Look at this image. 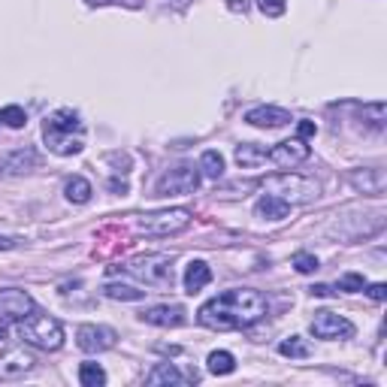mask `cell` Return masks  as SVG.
I'll return each mask as SVG.
<instances>
[{"label": "cell", "mask_w": 387, "mask_h": 387, "mask_svg": "<svg viewBox=\"0 0 387 387\" xmlns=\"http://www.w3.org/2000/svg\"><path fill=\"white\" fill-rule=\"evenodd\" d=\"M267 309H269V303L260 291L230 288V291L218 293V297H212L209 303H203L197 312V321L206 330L227 333V330H242V327L258 324L263 315H267Z\"/></svg>", "instance_id": "cell-1"}, {"label": "cell", "mask_w": 387, "mask_h": 387, "mask_svg": "<svg viewBox=\"0 0 387 387\" xmlns=\"http://www.w3.org/2000/svg\"><path fill=\"white\" fill-rule=\"evenodd\" d=\"M82 130L85 125L73 109H58L43 125V139L55 155H79L82 151Z\"/></svg>", "instance_id": "cell-2"}, {"label": "cell", "mask_w": 387, "mask_h": 387, "mask_svg": "<svg viewBox=\"0 0 387 387\" xmlns=\"http://www.w3.org/2000/svg\"><path fill=\"white\" fill-rule=\"evenodd\" d=\"M260 188L272 194V197L284 200L288 206H303V203L318 200L321 185L309 176H297V172H279V176H267L260 179Z\"/></svg>", "instance_id": "cell-3"}, {"label": "cell", "mask_w": 387, "mask_h": 387, "mask_svg": "<svg viewBox=\"0 0 387 387\" xmlns=\"http://www.w3.org/2000/svg\"><path fill=\"white\" fill-rule=\"evenodd\" d=\"M18 339L34 345L39 351H58L64 345V327H61V321L49 318V315L30 312L27 318L18 321Z\"/></svg>", "instance_id": "cell-4"}, {"label": "cell", "mask_w": 387, "mask_h": 387, "mask_svg": "<svg viewBox=\"0 0 387 387\" xmlns=\"http://www.w3.org/2000/svg\"><path fill=\"white\" fill-rule=\"evenodd\" d=\"M121 269L137 276L142 284H148V288H172V281H176L170 254H139V258L127 260Z\"/></svg>", "instance_id": "cell-5"}, {"label": "cell", "mask_w": 387, "mask_h": 387, "mask_svg": "<svg viewBox=\"0 0 387 387\" xmlns=\"http://www.w3.org/2000/svg\"><path fill=\"white\" fill-rule=\"evenodd\" d=\"M191 227V212L188 209H164L151 212L137 221V230L146 236H176V233Z\"/></svg>", "instance_id": "cell-6"}, {"label": "cell", "mask_w": 387, "mask_h": 387, "mask_svg": "<svg viewBox=\"0 0 387 387\" xmlns=\"http://www.w3.org/2000/svg\"><path fill=\"white\" fill-rule=\"evenodd\" d=\"M200 188V170L191 164H182L176 170L164 172L158 179V197H182V194H194Z\"/></svg>", "instance_id": "cell-7"}, {"label": "cell", "mask_w": 387, "mask_h": 387, "mask_svg": "<svg viewBox=\"0 0 387 387\" xmlns=\"http://www.w3.org/2000/svg\"><path fill=\"white\" fill-rule=\"evenodd\" d=\"M312 336L315 339H351L354 336V324L348 318H342V315H336V312H315V318H312Z\"/></svg>", "instance_id": "cell-8"}, {"label": "cell", "mask_w": 387, "mask_h": 387, "mask_svg": "<svg viewBox=\"0 0 387 387\" xmlns=\"http://www.w3.org/2000/svg\"><path fill=\"white\" fill-rule=\"evenodd\" d=\"M34 312V300H30L27 291L18 288H4L0 291V324H13L22 321Z\"/></svg>", "instance_id": "cell-9"}, {"label": "cell", "mask_w": 387, "mask_h": 387, "mask_svg": "<svg viewBox=\"0 0 387 387\" xmlns=\"http://www.w3.org/2000/svg\"><path fill=\"white\" fill-rule=\"evenodd\" d=\"M309 146H305V139H300V137H293V139H284V142H279V146H272V148H267V160H272L276 167H297V164H303V160H309Z\"/></svg>", "instance_id": "cell-10"}, {"label": "cell", "mask_w": 387, "mask_h": 387, "mask_svg": "<svg viewBox=\"0 0 387 387\" xmlns=\"http://www.w3.org/2000/svg\"><path fill=\"white\" fill-rule=\"evenodd\" d=\"M76 345L88 354H97V351H109L115 345V330L112 327H97V324H82L76 333Z\"/></svg>", "instance_id": "cell-11"}, {"label": "cell", "mask_w": 387, "mask_h": 387, "mask_svg": "<svg viewBox=\"0 0 387 387\" xmlns=\"http://www.w3.org/2000/svg\"><path fill=\"white\" fill-rule=\"evenodd\" d=\"M34 354L25 351V348H6L0 354V379L13 381V379H22L25 372L34 369Z\"/></svg>", "instance_id": "cell-12"}, {"label": "cell", "mask_w": 387, "mask_h": 387, "mask_svg": "<svg viewBox=\"0 0 387 387\" xmlns=\"http://www.w3.org/2000/svg\"><path fill=\"white\" fill-rule=\"evenodd\" d=\"M185 309L182 305H155V309H146L139 315L146 324H155V327H182L188 318H185Z\"/></svg>", "instance_id": "cell-13"}, {"label": "cell", "mask_w": 387, "mask_h": 387, "mask_svg": "<svg viewBox=\"0 0 387 387\" xmlns=\"http://www.w3.org/2000/svg\"><path fill=\"white\" fill-rule=\"evenodd\" d=\"M246 121L251 127H284V125H291V112L288 109H279V106H258V109H251Z\"/></svg>", "instance_id": "cell-14"}, {"label": "cell", "mask_w": 387, "mask_h": 387, "mask_svg": "<svg viewBox=\"0 0 387 387\" xmlns=\"http://www.w3.org/2000/svg\"><path fill=\"white\" fill-rule=\"evenodd\" d=\"M351 185L363 191V194H384V185H387V176H384V170L381 167H372V170H357V172H351Z\"/></svg>", "instance_id": "cell-15"}, {"label": "cell", "mask_w": 387, "mask_h": 387, "mask_svg": "<svg viewBox=\"0 0 387 387\" xmlns=\"http://www.w3.org/2000/svg\"><path fill=\"white\" fill-rule=\"evenodd\" d=\"M197 381V375H185L176 369V363H158L155 369L146 375V384H188Z\"/></svg>", "instance_id": "cell-16"}, {"label": "cell", "mask_w": 387, "mask_h": 387, "mask_svg": "<svg viewBox=\"0 0 387 387\" xmlns=\"http://www.w3.org/2000/svg\"><path fill=\"white\" fill-rule=\"evenodd\" d=\"M288 212H291L288 203L279 200V197H272V194H263V197L254 203V215L267 218V221H281V218H288Z\"/></svg>", "instance_id": "cell-17"}, {"label": "cell", "mask_w": 387, "mask_h": 387, "mask_svg": "<svg viewBox=\"0 0 387 387\" xmlns=\"http://www.w3.org/2000/svg\"><path fill=\"white\" fill-rule=\"evenodd\" d=\"M209 281H212V269H209V263H203V260H191V263H188V269H185V291H188V293H200Z\"/></svg>", "instance_id": "cell-18"}, {"label": "cell", "mask_w": 387, "mask_h": 387, "mask_svg": "<svg viewBox=\"0 0 387 387\" xmlns=\"http://www.w3.org/2000/svg\"><path fill=\"white\" fill-rule=\"evenodd\" d=\"M236 164L239 167H260L267 164V146H258V142H242L236 148Z\"/></svg>", "instance_id": "cell-19"}, {"label": "cell", "mask_w": 387, "mask_h": 387, "mask_svg": "<svg viewBox=\"0 0 387 387\" xmlns=\"http://www.w3.org/2000/svg\"><path fill=\"white\" fill-rule=\"evenodd\" d=\"M4 172H27L30 167H37V151L34 148H18L9 158H4Z\"/></svg>", "instance_id": "cell-20"}, {"label": "cell", "mask_w": 387, "mask_h": 387, "mask_svg": "<svg viewBox=\"0 0 387 387\" xmlns=\"http://www.w3.org/2000/svg\"><path fill=\"white\" fill-rule=\"evenodd\" d=\"M64 194H67V200L70 203H88L91 200V182L88 179H82V176H73L67 182V188H64Z\"/></svg>", "instance_id": "cell-21"}, {"label": "cell", "mask_w": 387, "mask_h": 387, "mask_svg": "<svg viewBox=\"0 0 387 387\" xmlns=\"http://www.w3.org/2000/svg\"><path fill=\"white\" fill-rule=\"evenodd\" d=\"M103 293L109 300H125V303H137V300H146V291L134 288V284H106Z\"/></svg>", "instance_id": "cell-22"}, {"label": "cell", "mask_w": 387, "mask_h": 387, "mask_svg": "<svg viewBox=\"0 0 387 387\" xmlns=\"http://www.w3.org/2000/svg\"><path fill=\"white\" fill-rule=\"evenodd\" d=\"M279 354L281 357H293V360H305L312 354V348L305 345V339H300V336H288L281 345H279Z\"/></svg>", "instance_id": "cell-23"}, {"label": "cell", "mask_w": 387, "mask_h": 387, "mask_svg": "<svg viewBox=\"0 0 387 387\" xmlns=\"http://www.w3.org/2000/svg\"><path fill=\"white\" fill-rule=\"evenodd\" d=\"M206 363H209V372L212 375H230L233 369H236V360H233L230 351H212Z\"/></svg>", "instance_id": "cell-24"}, {"label": "cell", "mask_w": 387, "mask_h": 387, "mask_svg": "<svg viewBox=\"0 0 387 387\" xmlns=\"http://www.w3.org/2000/svg\"><path fill=\"white\" fill-rule=\"evenodd\" d=\"M79 381L85 387H103L106 384V372L100 363H82L79 366Z\"/></svg>", "instance_id": "cell-25"}, {"label": "cell", "mask_w": 387, "mask_h": 387, "mask_svg": "<svg viewBox=\"0 0 387 387\" xmlns=\"http://www.w3.org/2000/svg\"><path fill=\"white\" fill-rule=\"evenodd\" d=\"M200 170H203V176H209V179H221L224 176V158L218 151H206V155L200 158Z\"/></svg>", "instance_id": "cell-26"}, {"label": "cell", "mask_w": 387, "mask_h": 387, "mask_svg": "<svg viewBox=\"0 0 387 387\" xmlns=\"http://www.w3.org/2000/svg\"><path fill=\"white\" fill-rule=\"evenodd\" d=\"M0 121H4L6 127H25L27 115H25L22 106H4V109H0Z\"/></svg>", "instance_id": "cell-27"}, {"label": "cell", "mask_w": 387, "mask_h": 387, "mask_svg": "<svg viewBox=\"0 0 387 387\" xmlns=\"http://www.w3.org/2000/svg\"><path fill=\"white\" fill-rule=\"evenodd\" d=\"M293 267H297V272H303V276H309V272L318 269V258H315V254L300 251L297 258H293Z\"/></svg>", "instance_id": "cell-28"}, {"label": "cell", "mask_w": 387, "mask_h": 387, "mask_svg": "<svg viewBox=\"0 0 387 387\" xmlns=\"http://www.w3.org/2000/svg\"><path fill=\"white\" fill-rule=\"evenodd\" d=\"M366 288L363 276H357V272H345V276L339 279V291H348V293H357Z\"/></svg>", "instance_id": "cell-29"}, {"label": "cell", "mask_w": 387, "mask_h": 387, "mask_svg": "<svg viewBox=\"0 0 387 387\" xmlns=\"http://www.w3.org/2000/svg\"><path fill=\"white\" fill-rule=\"evenodd\" d=\"M258 6H260V13L269 15V18H276V15L284 13V0H258Z\"/></svg>", "instance_id": "cell-30"}, {"label": "cell", "mask_w": 387, "mask_h": 387, "mask_svg": "<svg viewBox=\"0 0 387 387\" xmlns=\"http://www.w3.org/2000/svg\"><path fill=\"white\" fill-rule=\"evenodd\" d=\"M366 293H369V297H372L375 303H384V300H387V284L375 281V284H369V288H366Z\"/></svg>", "instance_id": "cell-31"}, {"label": "cell", "mask_w": 387, "mask_h": 387, "mask_svg": "<svg viewBox=\"0 0 387 387\" xmlns=\"http://www.w3.org/2000/svg\"><path fill=\"white\" fill-rule=\"evenodd\" d=\"M315 134V121H300L297 125V137L305 139V137H312Z\"/></svg>", "instance_id": "cell-32"}, {"label": "cell", "mask_w": 387, "mask_h": 387, "mask_svg": "<svg viewBox=\"0 0 387 387\" xmlns=\"http://www.w3.org/2000/svg\"><path fill=\"white\" fill-rule=\"evenodd\" d=\"M315 297H333V288H327V284H315V288H309Z\"/></svg>", "instance_id": "cell-33"}, {"label": "cell", "mask_w": 387, "mask_h": 387, "mask_svg": "<svg viewBox=\"0 0 387 387\" xmlns=\"http://www.w3.org/2000/svg\"><path fill=\"white\" fill-rule=\"evenodd\" d=\"M18 246V239H13V236H0V251H13Z\"/></svg>", "instance_id": "cell-34"}, {"label": "cell", "mask_w": 387, "mask_h": 387, "mask_svg": "<svg viewBox=\"0 0 387 387\" xmlns=\"http://www.w3.org/2000/svg\"><path fill=\"white\" fill-rule=\"evenodd\" d=\"M88 4H94V6H103V4H112V0H88Z\"/></svg>", "instance_id": "cell-35"}, {"label": "cell", "mask_w": 387, "mask_h": 387, "mask_svg": "<svg viewBox=\"0 0 387 387\" xmlns=\"http://www.w3.org/2000/svg\"><path fill=\"white\" fill-rule=\"evenodd\" d=\"M0 339H4V327H0Z\"/></svg>", "instance_id": "cell-36"}]
</instances>
